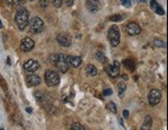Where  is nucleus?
Returning a JSON list of instances; mask_svg holds the SVG:
<instances>
[{
    "mask_svg": "<svg viewBox=\"0 0 168 130\" xmlns=\"http://www.w3.org/2000/svg\"><path fill=\"white\" fill-rule=\"evenodd\" d=\"M15 21H16L18 28L20 30H24L29 23V11L25 7L17 9L16 16H15Z\"/></svg>",
    "mask_w": 168,
    "mask_h": 130,
    "instance_id": "obj_1",
    "label": "nucleus"
},
{
    "mask_svg": "<svg viewBox=\"0 0 168 130\" xmlns=\"http://www.w3.org/2000/svg\"><path fill=\"white\" fill-rule=\"evenodd\" d=\"M44 81L49 87H55L60 84V75L55 70H47L44 74Z\"/></svg>",
    "mask_w": 168,
    "mask_h": 130,
    "instance_id": "obj_2",
    "label": "nucleus"
},
{
    "mask_svg": "<svg viewBox=\"0 0 168 130\" xmlns=\"http://www.w3.org/2000/svg\"><path fill=\"white\" fill-rule=\"evenodd\" d=\"M29 27H30V31L33 34H38L40 32L43 31L44 29V24L43 21L38 17H34L31 20L29 21Z\"/></svg>",
    "mask_w": 168,
    "mask_h": 130,
    "instance_id": "obj_3",
    "label": "nucleus"
},
{
    "mask_svg": "<svg viewBox=\"0 0 168 130\" xmlns=\"http://www.w3.org/2000/svg\"><path fill=\"white\" fill-rule=\"evenodd\" d=\"M108 39L109 41H111V45L113 47H117V45H119L120 43V37H121V35H120V30L119 28H118V26H111V28H109L108 30Z\"/></svg>",
    "mask_w": 168,
    "mask_h": 130,
    "instance_id": "obj_4",
    "label": "nucleus"
},
{
    "mask_svg": "<svg viewBox=\"0 0 168 130\" xmlns=\"http://www.w3.org/2000/svg\"><path fill=\"white\" fill-rule=\"evenodd\" d=\"M162 98V92L158 89H153L148 93V102L150 106H157Z\"/></svg>",
    "mask_w": 168,
    "mask_h": 130,
    "instance_id": "obj_5",
    "label": "nucleus"
},
{
    "mask_svg": "<svg viewBox=\"0 0 168 130\" xmlns=\"http://www.w3.org/2000/svg\"><path fill=\"white\" fill-rule=\"evenodd\" d=\"M54 64L57 66L58 70H59L60 72H62V73H64V72H66L67 70H68V65H67L65 57L63 54H58L57 60H56V62L54 63Z\"/></svg>",
    "mask_w": 168,
    "mask_h": 130,
    "instance_id": "obj_6",
    "label": "nucleus"
},
{
    "mask_svg": "<svg viewBox=\"0 0 168 130\" xmlns=\"http://www.w3.org/2000/svg\"><path fill=\"white\" fill-rule=\"evenodd\" d=\"M34 45H35V43H34L33 39H31L30 37H25L23 38L22 41H21L20 48L23 52H26L27 53V52L32 51V50L34 49Z\"/></svg>",
    "mask_w": 168,
    "mask_h": 130,
    "instance_id": "obj_7",
    "label": "nucleus"
},
{
    "mask_svg": "<svg viewBox=\"0 0 168 130\" xmlns=\"http://www.w3.org/2000/svg\"><path fill=\"white\" fill-rule=\"evenodd\" d=\"M38 68H39V63L33 59H30L24 64V69L29 73H33V72L37 71Z\"/></svg>",
    "mask_w": 168,
    "mask_h": 130,
    "instance_id": "obj_8",
    "label": "nucleus"
},
{
    "mask_svg": "<svg viewBox=\"0 0 168 130\" xmlns=\"http://www.w3.org/2000/svg\"><path fill=\"white\" fill-rule=\"evenodd\" d=\"M126 31L129 35L134 36V35H138V34H140V32H141V28H140V26L137 24V23L132 22V23H129V24L126 26Z\"/></svg>",
    "mask_w": 168,
    "mask_h": 130,
    "instance_id": "obj_9",
    "label": "nucleus"
},
{
    "mask_svg": "<svg viewBox=\"0 0 168 130\" xmlns=\"http://www.w3.org/2000/svg\"><path fill=\"white\" fill-rule=\"evenodd\" d=\"M65 60H66V63L68 66H71V67H80V64H82V58L78 56H67L65 57Z\"/></svg>",
    "mask_w": 168,
    "mask_h": 130,
    "instance_id": "obj_10",
    "label": "nucleus"
},
{
    "mask_svg": "<svg viewBox=\"0 0 168 130\" xmlns=\"http://www.w3.org/2000/svg\"><path fill=\"white\" fill-rule=\"evenodd\" d=\"M106 71H107V73H108L111 78H117L120 73V63L118 62V61H115L113 64L109 65L108 67H107Z\"/></svg>",
    "mask_w": 168,
    "mask_h": 130,
    "instance_id": "obj_11",
    "label": "nucleus"
},
{
    "mask_svg": "<svg viewBox=\"0 0 168 130\" xmlns=\"http://www.w3.org/2000/svg\"><path fill=\"white\" fill-rule=\"evenodd\" d=\"M87 9L91 13H96L100 8V1L99 0H87L86 2Z\"/></svg>",
    "mask_w": 168,
    "mask_h": 130,
    "instance_id": "obj_12",
    "label": "nucleus"
},
{
    "mask_svg": "<svg viewBox=\"0 0 168 130\" xmlns=\"http://www.w3.org/2000/svg\"><path fill=\"white\" fill-rule=\"evenodd\" d=\"M26 82L29 87H34V86L39 85L41 80H40L39 76L36 75V74H30V75H28V78H27Z\"/></svg>",
    "mask_w": 168,
    "mask_h": 130,
    "instance_id": "obj_13",
    "label": "nucleus"
},
{
    "mask_svg": "<svg viewBox=\"0 0 168 130\" xmlns=\"http://www.w3.org/2000/svg\"><path fill=\"white\" fill-rule=\"evenodd\" d=\"M57 41L59 43L60 45L62 47H69L71 45L70 38L66 35V34H59L57 36Z\"/></svg>",
    "mask_w": 168,
    "mask_h": 130,
    "instance_id": "obj_14",
    "label": "nucleus"
},
{
    "mask_svg": "<svg viewBox=\"0 0 168 130\" xmlns=\"http://www.w3.org/2000/svg\"><path fill=\"white\" fill-rule=\"evenodd\" d=\"M150 7H152V9L155 11L156 14L160 15V16L165 15V10L163 9V7H162L156 0H150Z\"/></svg>",
    "mask_w": 168,
    "mask_h": 130,
    "instance_id": "obj_15",
    "label": "nucleus"
},
{
    "mask_svg": "<svg viewBox=\"0 0 168 130\" xmlns=\"http://www.w3.org/2000/svg\"><path fill=\"white\" fill-rule=\"evenodd\" d=\"M152 123H153L152 117L146 116V118H144V123H142L140 130H150V128H152Z\"/></svg>",
    "mask_w": 168,
    "mask_h": 130,
    "instance_id": "obj_16",
    "label": "nucleus"
},
{
    "mask_svg": "<svg viewBox=\"0 0 168 130\" xmlns=\"http://www.w3.org/2000/svg\"><path fill=\"white\" fill-rule=\"evenodd\" d=\"M86 71H87V73H88L89 75H91V76H95V75H97V73H98L97 68H96L95 66H94V65H92V64L87 65V66H86Z\"/></svg>",
    "mask_w": 168,
    "mask_h": 130,
    "instance_id": "obj_17",
    "label": "nucleus"
},
{
    "mask_svg": "<svg viewBox=\"0 0 168 130\" xmlns=\"http://www.w3.org/2000/svg\"><path fill=\"white\" fill-rule=\"evenodd\" d=\"M123 64H124L125 67L130 70V71H133V70L135 69V63L134 61L131 60V59H126V60L123 62Z\"/></svg>",
    "mask_w": 168,
    "mask_h": 130,
    "instance_id": "obj_18",
    "label": "nucleus"
},
{
    "mask_svg": "<svg viewBox=\"0 0 168 130\" xmlns=\"http://www.w3.org/2000/svg\"><path fill=\"white\" fill-rule=\"evenodd\" d=\"M118 88H119V95L120 97L123 96V94H124V92L126 91V84L124 83V82H120L119 84H118Z\"/></svg>",
    "mask_w": 168,
    "mask_h": 130,
    "instance_id": "obj_19",
    "label": "nucleus"
},
{
    "mask_svg": "<svg viewBox=\"0 0 168 130\" xmlns=\"http://www.w3.org/2000/svg\"><path fill=\"white\" fill-rule=\"evenodd\" d=\"M106 108L113 114H117V106L113 101H109V102L106 103Z\"/></svg>",
    "mask_w": 168,
    "mask_h": 130,
    "instance_id": "obj_20",
    "label": "nucleus"
},
{
    "mask_svg": "<svg viewBox=\"0 0 168 130\" xmlns=\"http://www.w3.org/2000/svg\"><path fill=\"white\" fill-rule=\"evenodd\" d=\"M24 4H25V0H13V5L16 9L24 7Z\"/></svg>",
    "mask_w": 168,
    "mask_h": 130,
    "instance_id": "obj_21",
    "label": "nucleus"
},
{
    "mask_svg": "<svg viewBox=\"0 0 168 130\" xmlns=\"http://www.w3.org/2000/svg\"><path fill=\"white\" fill-rule=\"evenodd\" d=\"M96 58H97V60L98 61H100L101 63H105L106 61H107V59H106V57H105V55L102 53V52H97L96 53Z\"/></svg>",
    "mask_w": 168,
    "mask_h": 130,
    "instance_id": "obj_22",
    "label": "nucleus"
},
{
    "mask_svg": "<svg viewBox=\"0 0 168 130\" xmlns=\"http://www.w3.org/2000/svg\"><path fill=\"white\" fill-rule=\"evenodd\" d=\"M69 130H86V129H85V127L80 123H73L71 124Z\"/></svg>",
    "mask_w": 168,
    "mask_h": 130,
    "instance_id": "obj_23",
    "label": "nucleus"
},
{
    "mask_svg": "<svg viewBox=\"0 0 168 130\" xmlns=\"http://www.w3.org/2000/svg\"><path fill=\"white\" fill-rule=\"evenodd\" d=\"M154 45H155L156 47H159V48L166 47V43H164L163 41H161V39H155V41H154Z\"/></svg>",
    "mask_w": 168,
    "mask_h": 130,
    "instance_id": "obj_24",
    "label": "nucleus"
},
{
    "mask_svg": "<svg viewBox=\"0 0 168 130\" xmlns=\"http://www.w3.org/2000/svg\"><path fill=\"white\" fill-rule=\"evenodd\" d=\"M109 20L113 21V22H119V21L123 20V17H122L121 15H115V16H111V18H109Z\"/></svg>",
    "mask_w": 168,
    "mask_h": 130,
    "instance_id": "obj_25",
    "label": "nucleus"
},
{
    "mask_svg": "<svg viewBox=\"0 0 168 130\" xmlns=\"http://www.w3.org/2000/svg\"><path fill=\"white\" fill-rule=\"evenodd\" d=\"M50 1H51V0H40V1H39L40 6H41V7H43V8H46V7H48V6H49Z\"/></svg>",
    "mask_w": 168,
    "mask_h": 130,
    "instance_id": "obj_26",
    "label": "nucleus"
},
{
    "mask_svg": "<svg viewBox=\"0 0 168 130\" xmlns=\"http://www.w3.org/2000/svg\"><path fill=\"white\" fill-rule=\"evenodd\" d=\"M52 3H53V5L55 7H60L61 5H62V0H51Z\"/></svg>",
    "mask_w": 168,
    "mask_h": 130,
    "instance_id": "obj_27",
    "label": "nucleus"
},
{
    "mask_svg": "<svg viewBox=\"0 0 168 130\" xmlns=\"http://www.w3.org/2000/svg\"><path fill=\"white\" fill-rule=\"evenodd\" d=\"M120 1L125 7H129L131 5V0H120Z\"/></svg>",
    "mask_w": 168,
    "mask_h": 130,
    "instance_id": "obj_28",
    "label": "nucleus"
},
{
    "mask_svg": "<svg viewBox=\"0 0 168 130\" xmlns=\"http://www.w3.org/2000/svg\"><path fill=\"white\" fill-rule=\"evenodd\" d=\"M103 94L105 95V96H109V95L113 94V90L109 89V88H108V89H105V90L103 91Z\"/></svg>",
    "mask_w": 168,
    "mask_h": 130,
    "instance_id": "obj_29",
    "label": "nucleus"
},
{
    "mask_svg": "<svg viewBox=\"0 0 168 130\" xmlns=\"http://www.w3.org/2000/svg\"><path fill=\"white\" fill-rule=\"evenodd\" d=\"M64 2L67 6H72L73 3H74V0H64Z\"/></svg>",
    "mask_w": 168,
    "mask_h": 130,
    "instance_id": "obj_30",
    "label": "nucleus"
},
{
    "mask_svg": "<svg viewBox=\"0 0 168 130\" xmlns=\"http://www.w3.org/2000/svg\"><path fill=\"white\" fill-rule=\"evenodd\" d=\"M123 114H124V117H125V118H128V117H129V112H128V110H125Z\"/></svg>",
    "mask_w": 168,
    "mask_h": 130,
    "instance_id": "obj_31",
    "label": "nucleus"
},
{
    "mask_svg": "<svg viewBox=\"0 0 168 130\" xmlns=\"http://www.w3.org/2000/svg\"><path fill=\"white\" fill-rule=\"evenodd\" d=\"M26 110H27V113H32V108H27Z\"/></svg>",
    "mask_w": 168,
    "mask_h": 130,
    "instance_id": "obj_32",
    "label": "nucleus"
},
{
    "mask_svg": "<svg viewBox=\"0 0 168 130\" xmlns=\"http://www.w3.org/2000/svg\"><path fill=\"white\" fill-rule=\"evenodd\" d=\"M1 28H3V25H2V23H1V21H0V29Z\"/></svg>",
    "mask_w": 168,
    "mask_h": 130,
    "instance_id": "obj_33",
    "label": "nucleus"
},
{
    "mask_svg": "<svg viewBox=\"0 0 168 130\" xmlns=\"http://www.w3.org/2000/svg\"><path fill=\"white\" fill-rule=\"evenodd\" d=\"M1 1H3V2H9V0H1Z\"/></svg>",
    "mask_w": 168,
    "mask_h": 130,
    "instance_id": "obj_34",
    "label": "nucleus"
},
{
    "mask_svg": "<svg viewBox=\"0 0 168 130\" xmlns=\"http://www.w3.org/2000/svg\"><path fill=\"white\" fill-rule=\"evenodd\" d=\"M0 130H4V129H3V128H1V129H0Z\"/></svg>",
    "mask_w": 168,
    "mask_h": 130,
    "instance_id": "obj_35",
    "label": "nucleus"
},
{
    "mask_svg": "<svg viewBox=\"0 0 168 130\" xmlns=\"http://www.w3.org/2000/svg\"><path fill=\"white\" fill-rule=\"evenodd\" d=\"M29 1H33V0H29Z\"/></svg>",
    "mask_w": 168,
    "mask_h": 130,
    "instance_id": "obj_36",
    "label": "nucleus"
}]
</instances>
